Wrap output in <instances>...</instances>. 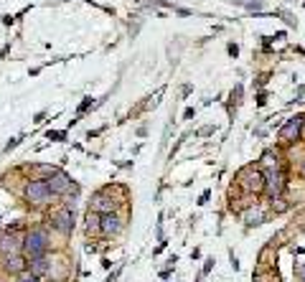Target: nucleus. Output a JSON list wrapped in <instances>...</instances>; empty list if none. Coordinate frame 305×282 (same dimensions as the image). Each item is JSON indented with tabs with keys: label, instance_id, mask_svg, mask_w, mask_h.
Returning a JSON list of instances; mask_svg holds the SVG:
<instances>
[{
	"label": "nucleus",
	"instance_id": "obj_26",
	"mask_svg": "<svg viewBox=\"0 0 305 282\" xmlns=\"http://www.w3.org/2000/svg\"><path fill=\"white\" fill-rule=\"evenodd\" d=\"M302 127H305V122H302Z\"/></svg>",
	"mask_w": 305,
	"mask_h": 282
},
{
	"label": "nucleus",
	"instance_id": "obj_6",
	"mask_svg": "<svg viewBox=\"0 0 305 282\" xmlns=\"http://www.w3.org/2000/svg\"><path fill=\"white\" fill-rule=\"evenodd\" d=\"M49 224H51L59 234L69 236V234L74 231V208H69L66 203L59 206V208H54L51 216H49Z\"/></svg>",
	"mask_w": 305,
	"mask_h": 282
},
{
	"label": "nucleus",
	"instance_id": "obj_5",
	"mask_svg": "<svg viewBox=\"0 0 305 282\" xmlns=\"http://www.w3.org/2000/svg\"><path fill=\"white\" fill-rule=\"evenodd\" d=\"M262 173H264V193H267V198H270V201L282 198L285 186H287L285 170H282V168H275V170H262Z\"/></svg>",
	"mask_w": 305,
	"mask_h": 282
},
{
	"label": "nucleus",
	"instance_id": "obj_12",
	"mask_svg": "<svg viewBox=\"0 0 305 282\" xmlns=\"http://www.w3.org/2000/svg\"><path fill=\"white\" fill-rule=\"evenodd\" d=\"M264 219H267V214L262 211V206H249V208L242 214V221H244L247 226H259V224H264Z\"/></svg>",
	"mask_w": 305,
	"mask_h": 282
},
{
	"label": "nucleus",
	"instance_id": "obj_13",
	"mask_svg": "<svg viewBox=\"0 0 305 282\" xmlns=\"http://www.w3.org/2000/svg\"><path fill=\"white\" fill-rule=\"evenodd\" d=\"M280 168V153L277 150H264L259 158V170H275Z\"/></svg>",
	"mask_w": 305,
	"mask_h": 282
},
{
	"label": "nucleus",
	"instance_id": "obj_9",
	"mask_svg": "<svg viewBox=\"0 0 305 282\" xmlns=\"http://www.w3.org/2000/svg\"><path fill=\"white\" fill-rule=\"evenodd\" d=\"M302 122H305V117L302 115H295V117H290L282 127H280V140L282 143H295L297 137H300V132H302Z\"/></svg>",
	"mask_w": 305,
	"mask_h": 282
},
{
	"label": "nucleus",
	"instance_id": "obj_4",
	"mask_svg": "<svg viewBox=\"0 0 305 282\" xmlns=\"http://www.w3.org/2000/svg\"><path fill=\"white\" fill-rule=\"evenodd\" d=\"M120 203H122V201L112 193V188H99V191L92 193L89 211H94V214H99V216H104V214H117Z\"/></svg>",
	"mask_w": 305,
	"mask_h": 282
},
{
	"label": "nucleus",
	"instance_id": "obj_19",
	"mask_svg": "<svg viewBox=\"0 0 305 282\" xmlns=\"http://www.w3.org/2000/svg\"><path fill=\"white\" fill-rule=\"evenodd\" d=\"M66 132H49V140H64Z\"/></svg>",
	"mask_w": 305,
	"mask_h": 282
},
{
	"label": "nucleus",
	"instance_id": "obj_15",
	"mask_svg": "<svg viewBox=\"0 0 305 282\" xmlns=\"http://www.w3.org/2000/svg\"><path fill=\"white\" fill-rule=\"evenodd\" d=\"M99 214H94V211H89L87 214V234H99Z\"/></svg>",
	"mask_w": 305,
	"mask_h": 282
},
{
	"label": "nucleus",
	"instance_id": "obj_8",
	"mask_svg": "<svg viewBox=\"0 0 305 282\" xmlns=\"http://www.w3.org/2000/svg\"><path fill=\"white\" fill-rule=\"evenodd\" d=\"M11 254H23V236L16 231L0 234V257H11Z\"/></svg>",
	"mask_w": 305,
	"mask_h": 282
},
{
	"label": "nucleus",
	"instance_id": "obj_7",
	"mask_svg": "<svg viewBox=\"0 0 305 282\" xmlns=\"http://www.w3.org/2000/svg\"><path fill=\"white\" fill-rule=\"evenodd\" d=\"M49 188H51V193L54 196H69V193H79V186L64 173V170H59L56 175H51L49 181Z\"/></svg>",
	"mask_w": 305,
	"mask_h": 282
},
{
	"label": "nucleus",
	"instance_id": "obj_25",
	"mask_svg": "<svg viewBox=\"0 0 305 282\" xmlns=\"http://www.w3.org/2000/svg\"><path fill=\"white\" fill-rule=\"evenodd\" d=\"M302 282H305V267H302Z\"/></svg>",
	"mask_w": 305,
	"mask_h": 282
},
{
	"label": "nucleus",
	"instance_id": "obj_22",
	"mask_svg": "<svg viewBox=\"0 0 305 282\" xmlns=\"http://www.w3.org/2000/svg\"><path fill=\"white\" fill-rule=\"evenodd\" d=\"M211 264H214V259H206V264H204V274H206V272L211 269Z\"/></svg>",
	"mask_w": 305,
	"mask_h": 282
},
{
	"label": "nucleus",
	"instance_id": "obj_17",
	"mask_svg": "<svg viewBox=\"0 0 305 282\" xmlns=\"http://www.w3.org/2000/svg\"><path fill=\"white\" fill-rule=\"evenodd\" d=\"M18 282H44V279L36 277L33 272H23V274H18Z\"/></svg>",
	"mask_w": 305,
	"mask_h": 282
},
{
	"label": "nucleus",
	"instance_id": "obj_14",
	"mask_svg": "<svg viewBox=\"0 0 305 282\" xmlns=\"http://www.w3.org/2000/svg\"><path fill=\"white\" fill-rule=\"evenodd\" d=\"M31 264V272L36 274V277H44V274H51V259L49 257H41V259H33V262H28Z\"/></svg>",
	"mask_w": 305,
	"mask_h": 282
},
{
	"label": "nucleus",
	"instance_id": "obj_1",
	"mask_svg": "<svg viewBox=\"0 0 305 282\" xmlns=\"http://www.w3.org/2000/svg\"><path fill=\"white\" fill-rule=\"evenodd\" d=\"M49 246H51V236L46 229H31L26 236H23V257L28 262L33 259H41L49 254Z\"/></svg>",
	"mask_w": 305,
	"mask_h": 282
},
{
	"label": "nucleus",
	"instance_id": "obj_2",
	"mask_svg": "<svg viewBox=\"0 0 305 282\" xmlns=\"http://www.w3.org/2000/svg\"><path fill=\"white\" fill-rule=\"evenodd\" d=\"M23 198H26V203H28V206L44 208V206H49V203H51L54 193H51V188H49V183H46V181L33 178V181H28V183H26V188H23Z\"/></svg>",
	"mask_w": 305,
	"mask_h": 282
},
{
	"label": "nucleus",
	"instance_id": "obj_18",
	"mask_svg": "<svg viewBox=\"0 0 305 282\" xmlns=\"http://www.w3.org/2000/svg\"><path fill=\"white\" fill-rule=\"evenodd\" d=\"M270 279H275V274H270V272H257L254 274V282H270Z\"/></svg>",
	"mask_w": 305,
	"mask_h": 282
},
{
	"label": "nucleus",
	"instance_id": "obj_20",
	"mask_svg": "<svg viewBox=\"0 0 305 282\" xmlns=\"http://www.w3.org/2000/svg\"><path fill=\"white\" fill-rule=\"evenodd\" d=\"M229 54L237 56V54H239V46H237V44H229Z\"/></svg>",
	"mask_w": 305,
	"mask_h": 282
},
{
	"label": "nucleus",
	"instance_id": "obj_23",
	"mask_svg": "<svg viewBox=\"0 0 305 282\" xmlns=\"http://www.w3.org/2000/svg\"><path fill=\"white\" fill-rule=\"evenodd\" d=\"M300 175L305 178V158H302V163H300Z\"/></svg>",
	"mask_w": 305,
	"mask_h": 282
},
{
	"label": "nucleus",
	"instance_id": "obj_11",
	"mask_svg": "<svg viewBox=\"0 0 305 282\" xmlns=\"http://www.w3.org/2000/svg\"><path fill=\"white\" fill-rule=\"evenodd\" d=\"M26 264L28 259L23 254H11V257H3V269L11 272V274H23L26 272Z\"/></svg>",
	"mask_w": 305,
	"mask_h": 282
},
{
	"label": "nucleus",
	"instance_id": "obj_21",
	"mask_svg": "<svg viewBox=\"0 0 305 282\" xmlns=\"http://www.w3.org/2000/svg\"><path fill=\"white\" fill-rule=\"evenodd\" d=\"M211 132H214V127H201V130H199V135H204V137L211 135Z\"/></svg>",
	"mask_w": 305,
	"mask_h": 282
},
{
	"label": "nucleus",
	"instance_id": "obj_10",
	"mask_svg": "<svg viewBox=\"0 0 305 282\" xmlns=\"http://www.w3.org/2000/svg\"><path fill=\"white\" fill-rule=\"evenodd\" d=\"M122 216L120 214H104L99 219V236H117L122 231Z\"/></svg>",
	"mask_w": 305,
	"mask_h": 282
},
{
	"label": "nucleus",
	"instance_id": "obj_16",
	"mask_svg": "<svg viewBox=\"0 0 305 282\" xmlns=\"http://www.w3.org/2000/svg\"><path fill=\"white\" fill-rule=\"evenodd\" d=\"M237 6H244V8H252V11H259L264 6V0H237Z\"/></svg>",
	"mask_w": 305,
	"mask_h": 282
},
{
	"label": "nucleus",
	"instance_id": "obj_3",
	"mask_svg": "<svg viewBox=\"0 0 305 282\" xmlns=\"http://www.w3.org/2000/svg\"><path fill=\"white\" fill-rule=\"evenodd\" d=\"M237 186H239L244 193L257 196V193L264 191V173H262L259 168H254V165H247V168H242V170L237 173Z\"/></svg>",
	"mask_w": 305,
	"mask_h": 282
},
{
	"label": "nucleus",
	"instance_id": "obj_24",
	"mask_svg": "<svg viewBox=\"0 0 305 282\" xmlns=\"http://www.w3.org/2000/svg\"><path fill=\"white\" fill-rule=\"evenodd\" d=\"M49 282H64V279H54V277H51V279H49Z\"/></svg>",
	"mask_w": 305,
	"mask_h": 282
}]
</instances>
